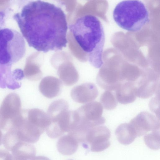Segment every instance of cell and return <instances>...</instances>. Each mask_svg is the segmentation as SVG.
Segmentation results:
<instances>
[{"label": "cell", "instance_id": "obj_1", "mask_svg": "<svg viewBox=\"0 0 160 160\" xmlns=\"http://www.w3.org/2000/svg\"><path fill=\"white\" fill-rule=\"evenodd\" d=\"M13 18L30 47L45 53L66 47L68 23L66 14L60 7L47 2L32 1Z\"/></svg>", "mask_w": 160, "mask_h": 160}, {"label": "cell", "instance_id": "obj_2", "mask_svg": "<svg viewBox=\"0 0 160 160\" xmlns=\"http://www.w3.org/2000/svg\"><path fill=\"white\" fill-rule=\"evenodd\" d=\"M68 28L79 46L87 54V59L94 67L101 68L105 36L102 24L96 17L87 15L78 18Z\"/></svg>", "mask_w": 160, "mask_h": 160}, {"label": "cell", "instance_id": "obj_3", "mask_svg": "<svg viewBox=\"0 0 160 160\" xmlns=\"http://www.w3.org/2000/svg\"><path fill=\"white\" fill-rule=\"evenodd\" d=\"M113 17L120 27L134 32L140 30L149 20L147 7L139 0H124L119 2L113 10Z\"/></svg>", "mask_w": 160, "mask_h": 160}, {"label": "cell", "instance_id": "obj_4", "mask_svg": "<svg viewBox=\"0 0 160 160\" xmlns=\"http://www.w3.org/2000/svg\"><path fill=\"white\" fill-rule=\"evenodd\" d=\"M26 50L25 40L17 30L0 28V64L11 66L24 56Z\"/></svg>", "mask_w": 160, "mask_h": 160}, {"label": "cell", "instance_id": "obj_5", "mask_svg": "<svg viewBox=\"0 0 160 160\" xmlns=\"http://www.w3.org/2000/svg\"><path fill=\"white\" fill-rule=\"evenodd\" d=\"M68 108V103L62 99L54 101L49 106L47 114L50 124L45 130L50 138H57L69 131L71 111Z\"/></svg>", "mask_w": 160, "mask_h": 160}, {"label": "cell", "instance_id": "obj_6", "mask_svg": "<svg viewBox=\"0 0 160 160\" xmlns=\"http://www.w3.org/2000/svg\"><path fill=\"white\" fill-rule=\"evenodd\" d=\"M103 107L99 102L94 101L87 103L74 111L76 118L84 124L92 128L101 125L105 122L102 117Z\"/></svg>", "mask_w": 160, "mask_h": 160}, {"label": "cell", "instance_id": "obj_7", "mask_svg": "<svg viewBox=\"0 0 160 160\" xmlns=\"http://www.w3.org/2000/svg\"><path fill=\"white\" fill-rule=\"evenodd\" d=\"M110 132L106 127L101 125L95 126L90 130L83 145L86 148H88L89 146L92 152H101L110 146Z\"/></svg>", "mask_w": 160, "mask_h": 160}, {"label": "cell", "instance_id": "obj_8", "mask_svg": "<svg viewBox=\"0 0 160 160\" xmlns=\"http://www.w3.org/2000/svg\"><path fill=\"white\" fill-rule=\"evenodd\" d=\"M129 123L137 137L141 136L149 131L159 130L160 127V119L146 111L140 112Z\"/></svg>", "mask_w": 160, "mask_h": 160}, {"label": "cell", "instance_id": "obj_9", "mask_svg": "<svg viewBox=\"0 0 160 160\" xmlns=\"http://www.w3.org/2000/svg\"><path fill=\"white\" fill-rule=\"evenodd\" d=\"M137 96L148 98L154 94L160 93L159 75L154 73L143 75L136 82Z\"/></svg>", "mask_w": 160, "mask_h": 160}, {"label": "cell", "instance_id": "obj_10", "mask_svg": "<svg viewBox=\"0 0 160 160\" xmlns=\"http://www.w3.org/2000/svg\"><path fill=\"white\" fill-rule=\"evenodd\" d=\"M11 128L14 131L19 142L30 143L37 142L44 131L29 121L27 118L23 119L20 125Z\"/></svg>", "mask_w": 160, "mask_h": 160}, {"label": "cell", "instance_id": "obj_11", "mask_svg": "<svg viewBox=\"0 0 160 160\" xmlns=\"http://www.w3.org/2000/svg\"><path fill=\"white\" fill-rule=\"evenodd\" d=\"M98 92L96 86L92 83H86L74 87L71 96L75 102L85 103L92 102L98 96Z\"/></svg>", "mask_w": 160, "mask_h": 160}, {"label": "cell", "instance_id": "obj_12", "mask_svg": "<svg viewBox=\"0 0 160 160\" xmlns=\"http://www.w3.org/2000/svg\"><path fill=\"white\" fill-rule=\"evenodd\" d=\"M20 106L19 97L15 94H10L3 101L0 113L7 122L8 119H11V121L20 114Z\"/></svg>", "mask_w": 160, "mask_h": 160}, {"label": "cell", "instance_id": "obj_13", "mask_svg": "<svg viewBox=\"0 0 160 160\" xmlns=\"http://www.w3.org/2000/svg\"><path fill=\"white\" fill-rule=\"evenodd\" d=\"M62 86L61 81L56 77L48 76L43 78L39 85V90L46 97L52 98L60 93Z\"/></svg>", "mask_w": 160, "mask_h": 160}, {"label": "cell", "instance_id": "obj_14", "mask_svg": "<svg viewBox=\"0 0 160 160\" xmlns=\"http://www.w3.org/2000/svg\"><path fill=\"white\" fill-rule=\"evenodd\" d=\"M136 90V82H125L122 83L115 90L117 101L122 104L133 102L137 97Z\"/></svg>", "mask_w": 160, "mask_h": 160}, {"label": "cell", "instance_id": "obj_15", "mask_svg": "<svg viewBox=\"0 0 160 160\" xmlns=\"http://www.w3.org/2000/svg\"><path fill=\"white\" fill-rule=\"evenodd\" d=\"M11 66L0 64V88L14 89L19 88L21 84L16 79L14 70L11 71Z\"/></svg>", "mask_w": 160, "mask_h": 160}, {"label": "cell", "instance_id": "obj_16", "mask_svg": "<svg viewBox=\"0 0 160 160\" xmlns=\"http://www.w3.org/2000/svg\"><path fill=\"white\" fill-rule=\"evenodd\" d=\"M11 151L13 156L24 160H31L35 157L36 154V149L34 146L21 141L16 143Z\"/></svg>", "mask_w": 160, "mask_h": 160}, {"label": "cell", "instance_id": "obj_17", "mask_svg": "<svg viewBox=\"0 0 160 160\" xmlns=\"http://www.w3.org/2000/svg\"><path fill=\"white\" fill-rule=\"evenodd\" d=\"M78 146V142L69 134L64 135L60 138L57 144L58 151L64 155L73 154L77 150Z\"/></svg>", "mask_w": 160, "mask_h": 160}, {"label": "cell", "instance_id": "obj_18", "mask_svg": "<svg viewBox=\"0 0 160 160\" xmlns=\"http://www.w3.org/2000/svg\"><path fill=\"white\" fill-rule=\"evenodd\" d=\"M115 133L118 142L123 145L131 144L137 137L129 123H124L119 125L116 129Z\"/></svg>", "mask_w": 160, "mask_h": 160}, {"label": "cell", "instance_id": "obj_19", "mask_svg": "<svg viewBox=\"0 0 160 160\" xmlns=\"http://www.w3.org/2000/svg\"><path fill=\"white\" fill-rule=\"evenodd\" d=\"M60 80L65 85L70 86L76 83L79 79L77 72L73 69L61 70L58 73Z\"/></svg>", "mask_w": 160, "mask_h": 160}, {"label": "cell", "instance_id": "obj_20", "mask_svg": "<svg viewBox=\"0 0 160 160\" xmlns=\"http://www.w3.org/2000/svg\"><path fill=\"white\" fill-rule=\"evenodd\" d=\"M100 101L104 108L108 110L115 109L118 105L115 94L110 91L106 90L102 94Z\"/></svg>", "mask_w": 160, "mask_h": 160}, {"label": "cell", "instance_id": "obj_21", "mask_svg": "<svg viewBox=\"0 0 160 160\" xmlns=\"http://www.w3.org/2000/svg\"><path fill=\"white\" fill-rule=\"evenodd\" d=\"M145 144L150 148L158 150L160 148V130L152 131L150 133L146 135L144 137Z\"/></svg>", "mask_w": 160, "mask_h": 160}, {"label": "cell", "instance_id": "obj_22", "mask_svg": "<svg viewBox=\"0 0 160 160\" xmlns=\"http://www.w3.org/2000/svg\"><path fill=\"white\" fill-rule=\"evenodd\" d=\"M149 106L151 111L155 113L156 117L160 119V93L151 99Z\"/></svg>", "mask_w": 160, "mask_h": 160}, {"label": "cell", "instance_id": "obj_23", "mask_svg": "<svg viewBox=\"0 0 160 160\" xmlns=\"http://www.w3.org/2000/svg\"><path fill=\"white\" fill-rule=\"evenodd\" d=\"M9 153L7 151L0 150V160H5V159Z\"/></svg>", "mask_w": 160, "mask_h": 160}, {"label": "cell", "instance_id": "obj_24", "mask_svg": "<svg viewBox=\"0 0 160 160\" xmlns=\"http://www.w3.org/2000/svg\"><path fill=\"white\" fill-rule=\"evenodd\" d=\"M5 160H24L17 158L10 153L6 157Z\"/></svg>", "mask_w": 160, "mask_h": 160}, {"label": "cell", "instance_id": "obj_25", "mask_svg": "<svg viewBox=\"0 0 160 160\" xmlns=\"http://www.w3.org/2000/svg\"><path fill=\"white\" fill-rule=\"evenodd\" d=\"M31 160H50V159L44 156H39L34 157Z\"/></svg>", "mask_w": 160, "mask_h": 160}, {"label": "cell", "instance_id": "obj_26", "mask_svg": "<svg viewBox=\"0 0 160 160\" xmlns=\"http://www.w3.org/2000/svg\"><path fill=\"white\" fill-rule=\"evenodd\" d=\"M3 136L2 132L0 129V145H1L3 142Z\"/></svg>", "mask_w": 160, "mask_h": 160}, {"label": "cell", "instance_id": "obj_27", "mask_svg": "<svg viewBox=\"0 0 160 160\" xmlns=\"http://www.w3.org/2000/svg\"><path fill=\"white\" fill-rule=\"evenodd\" d=\"M68 160H74L72 159H68Z\"/></svg>", "mask_w": 160, "mask_h": 160}, {"label": "cell", "instance_id": "obj_28", "mask_svg": "<svg viewBox=\"0 0 160 160\" xmlns=\"http://www.w3.org/2000/svg\"><path fill=\"white\" fill-rule=\"evenodd\" d=\"M15 75H16V70H15ZM17 78V77H16ZM18 80V79H17Z\"/></svg>", "mask_w": 160, "mask_h": 160}]
</instances>
